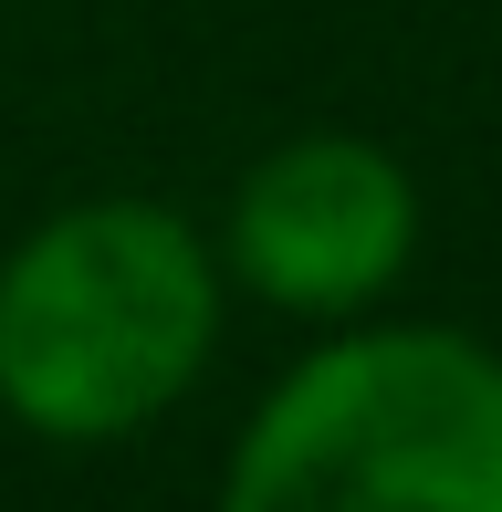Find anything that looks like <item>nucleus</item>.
<instances>
[{
    "instance_id": "obj_3",
    "label": "nucleus",
    "mask_w": 502,
    "mask_h": 512,
    "mask_svg": "<svg viewBox=\"0 0 502 512\" xmlns=\"http://www.w3.org/2000/svg\"><path fill=\"white\" fill-rule=\"evenodd\" d=\"M210 241L241 304H272L293 324H346V314H377L419 272L429 199L398 147L356 126H314L262 147L231 178V209Z\"/></svg>"
},
{
    "instance_id": "obj_2",
    "label": "nucleus",
    "mask_w": 502,
    "mask_h": 512,
    "mask_svg": "<svg viewBox=\"0 0 502 512\" xmlns=\"http://www.w3.org/2000/svg\"><path fill=\"white\" fill-rule=\"evenodd\" d=\"M231 512H502V345L429 314H346L251 398Z\"/></svg>"
},
{
    "instance_id": "obj_1",
    "label": "nucleus",
    "mask_w": 502,
    "mask_h": 512,
    "mask_svg": "<svg viewBox=\"0 0 502 512\" xmlns=\"http://www.w3.org/2000/svg\"><path fill=\"white\" fill-rule=\"evenodd\" d=\"M231 272L168 199H63L0 251V418L42 450L147 439L220 356Z\"/></svg>"
}]
</instances>
